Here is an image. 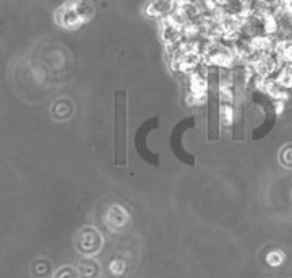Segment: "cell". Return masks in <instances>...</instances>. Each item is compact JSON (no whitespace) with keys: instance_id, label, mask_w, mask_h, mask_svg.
I'll return each instance as SVG.
<instances>
[{"instance_id":"1","label":"cell","mask_w":292,"mask_h":278,"mask_svg":"<svg viewBox=\"0 0 292 278\" xmlns=\"http://www.w3.org/2000/svg\"><path fill=\"white\" fill-rule=\"evenodd\" d=\"M114 156L116 165H127V95L117 91L114 98Z\"/></svg>"},{"instance_id":"2","label":"cell","mask_w":292,"mask_h":278,"mask_svg":"<svg viewBox=\"0 0 292 278\" xmlns=\"http://www.w3.org/2000/svg\"><path fill=\"white\" fill-rule=\"evenodd\" d=\"M94 7L90 0H72L60 7L56 13V21L67 30H76L85 21L91 20Z\"/></svg>"},{"instance_id":"3","label":"cell","mask_w":292,"mask_h":278,"mask_svg":"<svg viewBox=\"0 0 292 278\" xmlns=\"http://www.w3.org/2000/svg\"><path fill=\"white\" fill-rule=\"evenodd\" d=\"M161 38L166 46H174L183 39V25H180L172 15L161 18Z\"/></svg>"},{"instance_id":"4","label":"cell","mask_w":292,"mask_h":278,"mask_svg":"<svg viewBox=\"0 0 292 278\" xmlns=\"http://www.w3.org/2000/svg\"><path fill=\"white\" fill-rule=\"evenodd\" d=\"M156 125H157V119H149L148 122H145L138 129V135H137V150H138L140 156H143L146 161H149V163H154V165H157V156L153 155L151 151L148 150L146 137H148V132L151 130L153 127H156Z\"/></svg>"},{"instance_id":"5","label":"cell","mask_w":292,"mask_h":278,"mask_svg":"<svg viewBox=\"0 0 292 278\" xmlns=\"http://www.w3.org/2000/svg\"><path fill=\"white\" fill-rule=\"evenodd\" d=\"M177 7V0H149L146 5V15L153 18H166L174 13Z\"/></svg>"},{"instance_id":"6","label":"cell","mask_w":292,"mask_h":278,"mask_svg":"<svg viewBox=\"0 0 292 278\" xmlns=\"http://www.w3.org/2000/svg\"><path fill=\"white\" fill-rule=\"evenodd\" d=\"M281 158H282V163L292 166V147H287V148L282 150Z\"/></svg>"}]
</instances>
